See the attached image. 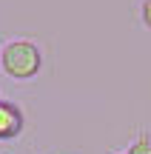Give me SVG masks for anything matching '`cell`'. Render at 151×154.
Listing matches in <instances>:
<instances>
[{
	"label": "cell",
	"instance_id": "cell-4",
	"mask_svg": "<svg viewBox=\"0 0 151 154\" xmlns=\"http://www.w3.org/2000/svg\"><path fill=\"white\" fill-rule=\"evenodd\" d=\"M143 23H146V29L151 32V0H143Z\"/></svg>",
	"mask_w": 151,
	"mask_h": 154
},
{
	"label": "cell",
	"instance_id": "cell-1",
	"mask_svg": "<svg viewBox=\"0 0 151 154\" xmlns=\"http://www.w3.org/2000/svg\"><path fill=\"white\" fill-rule=\"evenodd\" d=\"M0 66L14 80H32V77H37L40 66H43V57L32 40H9L0 49Z\"/></svg>",
	"mask_w": 151,
	"mask_h": 154
},
{
	"label": "cell",
	"instance_id": "cell-3",
	"mask_svg": "<svg viewBox=\"0 0 151 154\" xmlns=\"http://www.w3.org/2000/svg\"><path fill=\"white\" fill-rule=\"evenodd\" d=\"M125 154H151V140L148 137H137Z\"/></svg>",
	"mask_w": 151,
	"mask_h": 154
},
{
	"label": "cell",
	"instance_id": "cell-2",
	"mask_svg": "<svg viewBox=\"0 0 151 154\" xmlns=\"http://www.w3.org/2000/svg\"><path fill=\"white\" fill-rule=\"evenodd\" d=\"M23 128V114L14 103H6L0 100V140H9V137H17Z\"/></svg>",
	"mask_w": 151,
	"mask_h": 154
}]
</instances>
